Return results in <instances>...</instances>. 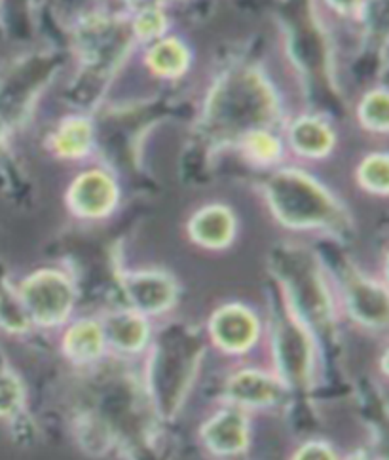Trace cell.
Wrapping results in <instances>:
<instances>
[{"instance_id":"1","label":"cell","mask_w":389,"mask_h":460,"mask_svg":"<svg viewBox=\"0 0 389 460\" xmlns=\"http://www.w3.org/2000/svg\"><path fill=\"white\" fill-rule=\"evenodd\" d=\"M278 117V100L256 71L226 75L211 92L203 128L209 139L241 141L255 129H268Z\"/></svg>"},{"instance_id":"2","label":"cell","mask_w":389,"mask_h":460,"mask_svg":"<svg viewBox=\"0 0 389 460\" xmlns=\"http://www.w3.org/2000/svg\"><path fill=\"white\" fill-rule=\"evenodd\" d=\"M270 204L289 226H323L338 217V206L314 179L300 172L275 173L268 185Z\"/></svg>"},{"instance_id":"3","label":"cell","mask_w":389,"mask_h":460,"mask_svg":"<svg viewBox=\"0 0 389 460\" xmlns=\"http://www.w3.org/2000/svg\"><path fill=\"white\" fill-rule=\"evenodd\" d=\"M22 299L37 322L52 325L67 316L73 305V288L59 272L44 270L23 284Z\"/></svg>"},{"instance_id":"4","label":"cell","mask_w":389,"mask_h":460,"mask_svg":"<svg viewBox=\"0 0 389 460\" xmlns=\"http://www.w3.org/2000/svg\"><path fill=\"white\" fill-rule=\"evenodd\" d=\"M132 39L134 31L127 25L117 20L95 18L80 27L78 44L88 65L97 69H108L124 58Z\"/></svg>"},{"instance_id":"5","label":"cell","mask_w":389,"mask_h":460,"mask_svg":"<svg viewBox=\"0 0 389 460\" xmlns=\"http://www.w3.org/2000/svg\"><path fill=\"white\" fill-rule=\"evenodd\" d=\"M118 190L115 181L103 172H88L80 175L69 192L71 206L84 217H101L115 208Z\"/></svg>"},{"instance_id":"6","label":"cell","mask_w":389,"mask_h":460,"mask_svg":"<svg viewBox=\"0 0 389 460\" xmlns=\"http://www.w3.org/2000/svg\"><path fill=\"white\" fill-rule=\"evenodd\" d=\"M125 291L134 306L144 312L164 310L173 303L175 297V288L169 278L154 272L129 276L125 280Z\"/></svg>"},{"instance_id":"7","label":"cell","mask_w":389,"mask_h":460,"mask_svg":"<svg viewBox=\"0 0 389 460\" xmlns=\"http://www.w3.org/2000/svg\"><path fill=\"white\" fill-rule=\"evenodd\" d=\"M213 337L229 350H243L256 337V322L243 308H224L213 320Z\"/></svg>"},{"instance_id":"8","label":"cell","mask_w":389,"mask_h":460,"mask_svg":"<svg viewBox=\"0 0 389 460\" xmlns=\"http://www.w3.org/2000/svg\"><path fill=\"white\" fill-rule=\"evenodd\" d=\"M234 217L232 213L220 208H205L190 223L192 238L205 248H224L234 236Z\"/></svg>"},{"instance_id":"9","label":"cell","mask_w":389,"mask_h":460,"mask_svg":"<svg viewBox=\"0 0 389 460\" xmlns=\"http://www.w3.org/2000/svg\"><path fill=\"white\" fill-rule=\"evenodd\" d=\"M289 139L293 143L297 153L304 156H323L334 145V134L331 126L314 117L300 119L290 126Z\"/></svg>"},{"instance_id":"10","label":"cell","mask_w":389,"mask_h":460,"mask_svg":"<svg viewBox=\"0 0 389 460\" xmlns=\"http://www.w3.org/2000/svg\"><path fill=\"white\" fill-rule=\"evenodd\" d=\"M246 420L239 413H222L207 424L205 439L219 453H236L246 446Z\"/></svg>"},{"instance_id":"11","label":"cell","mask_w":389,"mask_h":460,"mask_svg":"<svg viewBox=\"0 0 389 460\" xmlns=\"http://www.w3.org/2000/svg\"><path fill=\"white\" fill-rule=\"evenodd\" d=\"M278 392V383H273L266 375L253 371L239 373L230 383V396L239 403H268L275 400Z\"/></svg>"},{"instance_id":"12","label":"cell","mask_w":389,"mask_h":460,"mask_svg":"<svg viewBox=\"0 0 389 460\" xmlns=\"http://www.w3.org/2000/svg\"><path fill=\"white\" fill-rule=\"evenodd\" d=\"M149 67L161 75V76H177L183 75L188 67V50L186 46L177 40V39H166V40H158L147 56Z\"/></svg>"},{"instance_id":"13","label":"cell","mask_w":389,"mask_h":460,"mask_svg":"<svg viewBox=\"0 0 389 460\" xmlns=\"http://www.w3.org/2000/svg\"><path fill=\"white\" fill-rule=\"evenodd\" d=\"M93 139L91 124L86 119H69L65 120L54 136V149L57 155L76 158L90 151Z\"/></svg>"},{"instance_id":"14","label":"cell","mask_w":389,"mask_h":460,"mask_svg":"<svg viewBox=\"0 0 389 460\" xmlns=\"http://www.w3.org/2000/svg\"><path fill=\"white\" fill-rule=\"evenodd\" d=\"M350 301L355 316L361 318L367 323H384L387 314L385 305V291L376 286L358 280L351 286Z\"/></svg>"},{"instance_id":"15","label":"cell","mask_w":389,"mask_h":460,"mask_svg":"<svg viewBox=\"0 0 389 460\" xmlns=\"http://www.w3.org/2000/svg\"><path fill=\"white\" fill-rule=\"evenodd\" d=\"M108 337L120 349L135 350L147 339V325L135 314H118L108 320Z\"/></svg>"},{"instance_id":"16","label":"cell","mask_w":389,"mask_h":460,"mask_svg":"<svg viewBox=\"0 0 389 460\" xmlns=\"http://www.w3.org/2000/svg\"><path fill=\"white\" fill-rule=\"evenodd\" d=\"M103 349V333L95 323H78L67 333V352L76 359H91Z\"/></svg>"},{"instance_id":"17","label":"cell","mask_w":389,"mask_h":460,"mask_svg":"<svg viewBox=\"0 0 389 460\" xmlns=\"http://www.w3.org/2000/svg\"><path fill=\"white\" fill-rule=\"evenodd\" d=\"M243 151L249 155L251 160L261 164H272L281 156V141L268 129H255L241 141Z\"/></svg>"},{"instance_id":"18","label":"cell","mask_w":389,"mask_h":460,"mask_svg":"<svg viewBox=\"0 0 389 460\" xmlns=\"http://www.w3.org/2000/svg\"><path fill=\"white\" fill-rule=\"evenodd\" d=\"M361 122L372 129L385 134L389 126V97L385 90L370 92L359 107Z\"/></svg>"},{"instance_id":"19","label":"cell","mask_w":389,"mask_h":460,"mask_svg":"<svg viewBox=\"0 0 389 460\" xmlns=\"http://www.w3.org/2000/svg\"><path fill=\"white\" fill-rule=\"evenodd\" d=\"M359 181L363 187L372 192H387L389 185V170H387V156L385 155H372L368 156L363 166L359 168Z\"/></svg>"},{"instance_id":"20","label":"cell","mask_w":389,"mask_h":460,"mask_svg":"<svg viewBox=\"0 0 389 460\" xmlns=\"http://www.w3.org/2000/svg\"><path fill=\"white\" fill-rule=\"evenodd\" d=\"M166 29H168V18L161 8L137 12L135 20L132 23L134 35L141 40H154L164 35Z\"/></svg>"},{"instance_id":"21","label":"cell","mask_w":389,"mask_h":460,"mask_svg":"<svg viewBox=\"0 0 389 460\" xmlns=\"http://www.w3.org/2000/svg\"><path fill=\"white\" fill-rule=\"evenodd\" d=\"M23 392L20 383L8 373H0V415H10L22 405Z\"/></svg>"},{"instance_id":"22","label":"cell","mask_w":389,"mask_h":460,"mask_svg":"<svg viewBox=\"0 0 389 460\" xmlns=\"http://www.w3.org/2000/svg\"><path fill=\"white\" fill-rule=\"evenodd\" d=\"M295 460H334V456H333V453H331V449L329 447H325V446H306L298 455H297V458Z\"/></svg>"},{"instance_id":"23","label":"cell","mask_w":389,"mask_h":460,"mask_svg":"<svg viewBox=\"0 0 389 460\" xmlns=\"http://www.w3.org/2000/svg\"><path fill=\"white\" fill-rule=\"evenodd\" d=\"M327 3L340 13H358L363 8L365 0H327Z\"/></svg>"},{"instance_id":"24","label":"cell","mask_w":389,"mask_h":460,"mask_svg":"<svg viewBox=\"0 0 389 460\" xmlns=\"http://www.w3.org/2000/svg\"><path fill=\"white\" fill-rule=\"evenodd\" d=\"M125 3L137 13V12H144V10H158V8H161V4L166 3V0H125Z\"/></svg>"},{"instance_id":"25","label":"cell","mask_w":389,"mask_h":460,"mask_svg":"<svg viewBox=\"0 0 389 460\" xmlns=\"http://www.w3.org/2000/svg\"><path fill=\"white\" fill-rule=\"evenodd\" d=\"M350 460H365L363 456H353V458H350Z\"/></svg>"},{"instance_id":"26","label":"cell","mask_w":389,"mask_h":460,"mask_svg":"<svg viewBox=\"0 0 389 460\" xmlns=\"http://www.w3.org/2000/svg\"><path fill=\"white\" fill-rule=\"evenodd\" d=\"M0 139H3V124H0Z\"/></svg>"}]
</instances>
